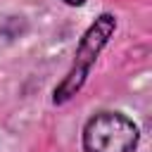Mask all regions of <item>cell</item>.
I'll list each match as a JSON object with an SVG mask.
<instances>
[{"label": "cell", "instance_id": "cell-1", "mask_svg": "<svg viewBox=\"0 0 152 152\" xmlns=\"http://www.w3.org/2000/svg\"><path fill=\"white\" fill-rule=\"evenodd\" d=\"M114 28H116V19H114V14H107V12L100 14L88 26V31L83 33V38H81V43L76 48L74 64H71L69 74L55 88V104H64L66 100H71L81 90V86L86 83V78H88V74H90V69H93V64L97 59V55L102 52V48L112 38Z\"/></svg>", "mask_w": 152, "mask_h": 152}, {"label": "cell", "instance_id": "cell-3", "mask_svg": "<svg viewBox=\"0 0 152 152\" xmlns=\"http://www.w3.org/2000/svg\"><path fill=\"white\" fill-rule=\"evenodd\" d=\"M62 2H66V5H71V7H78V5H83L86 0H62Z\"/></svg>", "mask_w": 152, "mask_h": 152}, {"label": "cell", "instance_id": "cell-2", "mask_svg": "<svg viewBox=\"0 0 152 152\" xmlns=\"http://www.w3.org/2000/svg\"><path fill=\"white\" fill-rule=\"evenodd\" d=\"M138 126L119 112H100L83 128L86 152H135Z\"/></svg>", "mask_w": 152, "mask_h": 152}]
</instances>
